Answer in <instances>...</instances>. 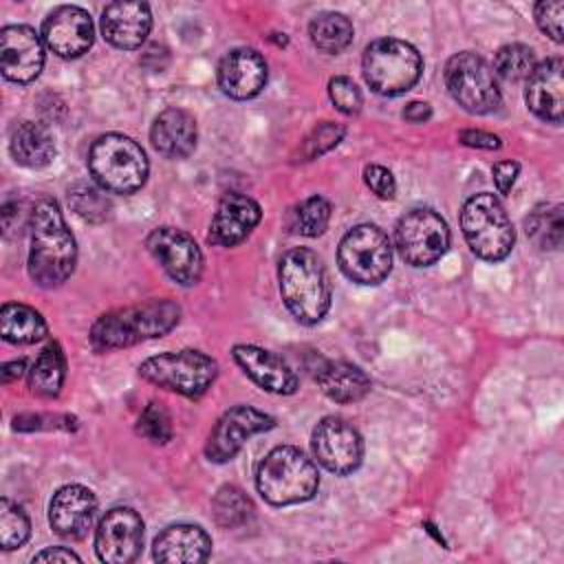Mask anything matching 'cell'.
<instances>
[{"instance_id": "cell-1", "label": "cell", "mask_w": 564, "mask_h": 564, "mask_svg": "<svg viewBox=\"0 0 564 564\" xmlns=\"http://www.w3.org/2000/svg\"><path fill=\"white\" fill-rule=\"evenodd\" d=\"M31 249H29V275L44 289L66 282L77 262V245L66 227L59 205L51 198L35 203L29 220Z\"/></svg>"}, {"instance_id": "cell-2", "label": "cell", "mask_w": 564, "mask_h": 564, "mask_svg": "<svg viewBox=\"0 0 564 564\" xmlns=\"http://www.w3.org/2000/svg\"><path fill=\"white\" fill-rule=\"evenodd\" d=\"M178 317L181 308L172 300H150L115 308L97 317L90 328V344L97 352L128 348L143 339L163 337L178 324Z\"/></svg>"}, {"instance_id": "cell-3", "label": "cell", "mask_w": 564, "mask_h": 564, "mask_svg": "<svg viewBox=\"0 0 564 564\" xmlns=\"http://www.w3.org/2000/svg\"><path fill=\"white\" fill-rule=\"evenodd\" d=\"M280 293L286 308L302 324H317L330 306V282L322 258L306 249L295 247L286 251L278 267Z\"/></svg>"}, {"instance_id": "cell-4", "label": "cell", "mask_w": 564, "mask_h": 564, "mask_svg": "<svg viewBox=\"0 0 564 564\" xmlns=\"http://www.w3.org/2000/svg\"><path fill=\"white\" fill-rule=\"evenodd\" d=\"M258 494L275 507L297 505L315 496L319 474L315 463L297 447H273L256 469Z\"/></svg>"}, {"instance_id": "cell-5", "label": "cell", "mask_w": 564, "mask_h": 564, "mask_svg": "<svg viewBox=\"0 0 564 564\" xmlns=\"http://www.w3.org/2000/svg\"><path fill=\"white\" fill-rule=\"evenodd\" d=\"M88 170L97 185L112 194H132L148 178L143 148L126 134H101L88 152Z\"/></svg>"}, {"instance_id": "cell-6", "label": "cell", "mask_w": 564, "mask_h": 564, "mask_svg": "<svg viewBox=\"0 0 564 564\" xmlns=\"http://www.w3.org/2000/svg\"><path fill=\"white\" fill-rule=\"evenodd\" d=\"M361 68L372 93L397 97L419 82L423 59L412 44L397 37H379L366 46Z\"/></svg>"}, {"instance_id": "cell-7", "label": "cell", "mask_w": 564, "mask_h": 564, "mask_svg": "<svg viewBox=\"0 0 564 564\" xmlns=\"http://www.w3.org/2000/svg\"><path fill=\"white\" fill-rule=\"evenodd\" d=\"M460 227L469 249L489 262L505 260L513 247V225L502 203L487 192L474 194L465 200L460 212Z\"/></svg>"}, {"instance_id": "cell-8", "label": "cell", "mask_w": 564, "mask_h": 564, "mask_svg": "<svg viewBox=\"0 0 564 564\" xmlns=\"http://www.w3.org/2000/svg\"><path fill=\"white\" fill-rule=\"evenodd\" d=\"M139 375L163 388L178 392L187 399L203 397L218 375V364L200 350H176L148 357L139 366Z\"/></svg>"}, {"instance_id": "cell-9", "label": "cell", "mask_w": 564, "mask_h": 564, "mask_svg": "<svg viewBox=\"0 0 564 564\" xmlns=\"http://www.w3.org/2000/svg\"><path fill=\"white\" fill-rule=\"evenodd\" d=\"M445 86L452 99L467 112L487 115L500 106V88L491 66L471 51L447 59Z\"/></svg>"}, {"instance_id": "cell-10", "label": "cell", "mask_w": 564, "mask_h": 564, "mask_svg": "<svg viewBox=\"0 0 564 564\" xmlns=\"http://www.w3.org/2000/svg\"><path fill=\"white\" fill-rule=\"evenodd\" d=\"M337 262L348 280L357 284H379L392 269L390 240L375 225H357L341 238Z\"/></svg>"}, {"instance_id": "cell-11", "label": "cell", "mask_w": 564, "mask_h": 564, "mask_svg": "<svg viewBox=\"0 0 564 564\" xmlns=\"http://www.w3.org/2000/svg\"><path fill=\"white\" fill-rule=\"evenodd\" d=\"M394 245L408 264L430 267L441 260L449 247L447 223L432 209H410L397 223Z\"/></svg>"}, {"instance_id": "cell-12", "label": "cell", "mask_w": 564, "mask_h": 564, "mask_svg": "<svg viewBox=\"0 0 564 564\" xmlns=\"http://www.w3.org/2000/svg\"><path fill=\"white\" fill-rule=\"evenodd\" d=\"M313 456L333 474H350L361 465L364 441L359 432L339 416H324L311 436Z\"/></svg>"}, {"instance_id": "cell-13", "label": "cell", "mask_w": 564, "mask_h": 564, "mask_svg": "<svg viewBox=\"0 0 564 564\" xmlns=\"http://www.w3.org/2000/svg\"><path fill=\"white\" fill-rule=\"evenodd\" d=\"M143 546V520L130 507L110 509L97 527L95 551L106 564L134 562Z\"/></svg>"}, {"instance_id": "cell-14", "label": "cell", "mask_w": 564, "mask_h": 564, "mask_svg": "<svg viewBox=\"0 0 564 564\" xmlns=\"http://www.w3.org/2000/svg\"><path fill=\"white\" fill-rule=\"evenodd\" d=\"M148 251L165 273L183 286H192L203 275V253L194 238L176 227H156L148 236Z\"/></svg>"}, {"instance_id": "cell-15", "label": "cell", "mask_w": 564, "mask_h": 564, "mask_svg": "<svg viewBox=\"0 0 564 564\" xmlns=\"http://www.w3.org/2000/svg\"><path fill=\"white\" fill-rule=\"evenodd\" d=\"M273 423V416L251 405H236L214 423L205 443V456L212 463H227L240 452L247 438L258 432L271 430Z\"/></svg>"}, {"instance_id": "cell-16", "label": "cell", "mask_w": 564, "mask_h": 564, "mask_svg": "<svg viewBox=\"0 0 564 564\" xmlns=\"http://www.w3.org/2000/svg\"><path fill=\"white\" fill-rule=\"evenodd\" d=\"M44 66L40 35L26 24H9L0 31V68L9 82L29 84Z\"/></svg>"}, {"instance_id": "cell-17", "label": "cell", "mask_w": 564, "mask_h": 564, "mask_svg": "<svg viewBox=\"0 0 564 564\" xmlns=\"http://www.w3.org/2000/svg\"><path fill=\"white\" fill-rule=\"evenodd\" d=\"M42 40L55 55L64 59L79 57L93 44V20L82 7H57L42 24Z\"/></svg>"}, {"instance_id": "cell-18", "label": "cell", "mask_w": 564, "mask_h": 564, "mask_svg": "<svg viewBox=\"0 0 564 564\" xmlns=\"http://www.w3.org/2000/svg\"><path fill=\"white\" fill-rule=\"evenodd\" d=\"M231 355L242 372L262 390L273 394H293L297 390V375L280 355L251 344L234 346Z\"/></svg>"}, {"instance_id": "cell-19", "label": "cell", "mask_w": 564, "mask_h": 564, "mask_svg": "<svg viewBox=\"0 0 564 564\" xmlns=\"http://www.w3.org/2000/svg\"><path fill=\"white\" fill-rule=\"evenodd\" d=\"M97 511L95 494L84 485H64L48 505L51 529L64 538H84Z\"/></svg>"}, {"instance_id": "cell-20", "label": "cell", "mask_w": 564, "mask_h": 564, "mask_svg": "<svg viewBox=\"0 0 564 564\" xmlns=\"http://www.w3.org/2000/svg\"><path fill=\"white\" fill-rule=\"evenodd\" d=\"M260 216V205L253 198L245 194H227L216 207L207 240L216 247H234L256 229Z\"/></svg>"}, {"instance_id": "cell-21", "label": "cell", "mask_w": 564, "mask_h": 564, "mask_svg": "<svg viewBox=\"0 0 564 564\" xmlns=\"http://www.w3.org/2000/svg\"><path fill=\"white\" fill-rule=\"evenodd\" d=\"M267 84V62L256 48H234L218 64V86L231 99H251Z\"/></svg>"}, {"instance_id": "cell-22", "label": "cell", "mask_w": 564, "mask_h": 564, "mask_svg": "<svg viewBox=\"0 0 564 564\" xmlns=\"http://www.w3.org/2000/svg\"><path fill=\"white\" fill-rule=\"evenodd\" d=\"M150 29L152 15L145 2H110L101 13V35L123 51L139 48Z\"/></svg>"}, {"instance_id": "cell-23", "label": "cell", "mask_w": 564, "mask_h": 564, "mask_svg": "<svg viewBox=\"0 0 564 564\" xmlns=\"http://www.w3.org/2000/svg\"><path fill=\"white\" fill-rule=\"evenodd\" d=\"M562 70H564L562 59L551 57L546 62L535 64L533 73L527 77V93H524L527 106L542 121H551V123L562 121V108H564Z\"/></svg>"}, {"instance_id": "cell-24", "label": "cell", "mask_w": 564, "mask_h": 564, "mask_svg": "<svg viewBox=\"0 0 564 564\" xmlns=\"http://www.w3.org/2000/svg\"><path fill=\"white\" fill-rule=\"evenodd\" d=\"M212 553L209 535L196 524H170L165 527L152 544V555L156 562L174 564H198Z\"/></svg>"}, {"instance_id": "cell-25", "label": "cell", "mask_w": 564, "mask_h": 564, "mask_svg": "<svg viewBox=\"0 0 564 564\" xmlns=\"http://www.w3.org/2000/svg\"><path fill=\"white\" fill-rule=\"evenodd\" d=\"M196 137L198 132L194 117L181 108L163 110L150 128V141L154 150L167 159L189 156L196 148Z\"/></svg>"}, {"instance_id": "cell-26", "label": "cell", "mask_w": 564, "mask_h": 564, "mask_svg": "<svg viewBox=\"0 0 564 564\" xmlns=\"http://www.w3.org/2000/svg\"><path fill=\"white\" fill-rule=\"evenodd\" d=\"M315 381L322 392L337 403H352L370 392L368 375L348 361H319L315 368Z\"/></svg>"}, {"instance_id": "cell-27", "label": "cell", "mask_w": 564, "mask_h": 564, "mask_svg": "<svg viewBox=\"0 0 564 564\" xmlns=\"http://www.w3.org/2000/svg\"><path fill=\"white\" fill-rule=\"evenodd\" d=\"M11 156L18 165L37 170L53 161L55 143L51 132L35 121H20L9 139Z\"/></svg>"}, {"instance_id": "cell-28", "label": "cell", "mask_w": 564, "mask_h": 564, "mask_svg": "<svg viewBox=\"0 0 564 564\" xmlns=\"http://www.w3.org/2000/svg\"><path fill=\"white\" fill-rule=\"evenodd\" d=\"M0 333L9 344H35L46 337L48 326L35 308L20 302H7L0 308Z\"/></svg>"}, {"instance_id": "cell-29", "label": "cell", "mask_w": 564, "mask_h": 564, "mask_svg": "<svg viewBox=\"0 0 564 564\" xmlns=\"http://www.w3.org/2000/svg\"><path fill=\"white\" fill-rule=\"evenodd\" d=\"M66 377V359L59 344L51 341L40 350L31 370H29V388L33 394L51 399L57 397Z\"/></svg>"}, {"instance_id": "cell-30", "label": "cell", "mask_w": 564, "mask_h": 564, "mask_svg": "<svg viewBox=\"0 0 564 564\" xmlns=\"http://www.w3.org/2000/svg\"><path fill=\"white\" fill-rule=\"evenodd\" d=\"M308 35L319 51L335 55V53H341L352 42L355 29L344 13L324 11L311 20Z\"/></svg>"}, {"instance_id": "cell-31", "label": "cell", "mask_w": 564, "mask_h": 564, "mask_svg": "<svg viewBox=\"0 0 564 564\" xmlns=\"http://www.w3.org/2000/svg\"><path fill=\"white\" fill-rule=\"evenodd\" d=\"M214 518L225 529H238L253 518L251 498L236 485H225L216 491L212 500Z\"/></svg>"}, {"instance_id": "cell-32", "label": "cell", "mask_w": 564, "mask_h": 564, "mask_svg": "<svg viewBox=\"0 0 564 564\" xmlns=\"http://www.w3.org/2000/svg\"><path fill=\"white\" fill-rule=\"evenodd\" d=\"M529 238L540 249H557L562 242V207L538 205L524 220Z\"/></svg>"}, {"instance_id": "cell-33", "label": "cell", "mask_w": 564, "mask_h": 564, "mask_svg": "<svg viewBox=\"0 0 564 564\" xmlns=\"http://www.w3.org/2000/svg\"><path fill=\"white\" fill-rule=\"evenodd\" d=\"M330 220V203L324 196H308L291 212V227L302 236H319Z\"/></svg>"}, {"instance_id": "cell-34", "label": "cell", "mask_w": 564, "mask_h": 564, "mask_svg": "<svg viewBox=\"0 0 564 564\" xmlns=\"http://www.w3.org/2000/svg\"><path fill=\"white\" fill-rule=\"evenodd\" d=\"M535 68V55L524 44H507L498 48L494 57V75L502 77L505 82H520L527 79Z\"/></svg>"}, {"instance_id": "cell-35", "label": "cell", "mask_w": 564, "mask_h": 564, "mask_svg": "<svg viewBox=\"0 0 564 564\" xmlns=\"http://www.w3.org/2000/svg\"><path fill=\"white\" fill-rule=\"evenodd\" d=\"M31 533V522L24 509L9 498L0 500V544L4 551L22 546Z\"/></svg>"}, {"instance_id": "cell-36", "label": "cell", "mask_w": 564, "mask_h": 564, "mask_svg": "<svg viewBox=\"0 0 564 564\" xmlns=\"http://www.w3.org/2000/svg\"><path fill=\"white\" fill-rule=\"evenodd\" d=\"M68 205L77 216L88 223H101L110 216V200L104 196V192L84 183L75 185L68 192Z\"/></svg>"}, {"instance_id": "cell-37", "label": "cell", "mask_w": 564, "mask_h": 564, "mask_svg": "<svg viewBox=\"0 0 564 564\" xmlns=\"http://www.w3.org/2000/svg\"><path fill=\"white\" fill-rule=\"evenodd\" d=\"M137 432L150 443H167L172 438V419L161 403H148L137 421Z\"/></svg>"}, {"instance_id": "cell-38", "label": "cell", "mask_w": 564, "mask_h": 564, "mask_svg": "<svg viewBox=\"0 0 564 564\" xmlns=\"http://www.w3.org/2000/svg\"><path fill=\"white\" fill-rule=\"evenodd\" d=\"M346 128L341 123H333V121H322L302 143V161H311L328 150H333L341 139H344Z\"/></svg>"}, {"instance_id": "cell-39", "label": "cell", "mask_w": 564, "mask_h": 564, "mask_svg": "<svg viewBox=\"0 0 564 564\" xmlns=\"http://www.w3.org/2000/svg\"><path fill=\"white\" fill-rule=\"evenodd\" d=\"M328 97L344 115H357L361 110V93L350 77H333L328 82Z\"/></svg>"}, {"instance_id": "cell-40", "label": "cell", "mask_w": 564, "mask_h": 564, "mask_svg": "<svg viewBox=\"0 0 564 564\" xmlns=\"http://www.w3.org/2000/svg\"><path fill=\"white\" fill-rule=\"evenodd\" d=\"M562 11L564 2L560 0L535 4V22L553 42H562Z\"/></svg>"}, {"instance_id": "cell-41", "label": "cell", "mask_w": 564, "mask_h": 564, "mask_svg": "<svg viewBox=\"0 0 564 564\" xmlns=\"http://www.w3.org/2000/svg\"><path fill=\"white\" fill-rule=\"evenodd\" d=\"M364 181L370 187V192H375L379 198H392L397 192V183L394 176L388 167L383 165H366L364 170Z\"/></svg>"}, {"instance_id": "cell-42", "label": "cell", "mask_w": 564, "mask_h": 564, "mask_svg": "<svg viewBox=\"0 0 564 564\" xmlns=\"http://www.w3.org/2000/svg\"><path fill=\"white\" fill-rule=\"evenodd\" d=\"M518 172H520V165H518L516 161H498V163L491 167L494 183H496V187H498L500 194H509V192H511Z\"/></svg>"}, {"instance_id": "cell-43", "label": "cell", "mask_w": 564, "mask_h": 564, "mask_svg": "<svg viewBox=\"0 0 564 564\" xmlns=\"http://www.w3.org/2000/svg\"><path fill=\"white\" fill-rule=\"evenodd\" d=\"M463 145L469 148H482V150H498L500 148V139L491 132H482V130H463L458 134Z\"/></svg>"}, {"instance_id": "cell-44", "label": "cell", "mask_w": 564, "mask_h": 564, "mask_svg": "<svg viewBox=\"0 0 564 564\" xmlns=\"http://www.w3.org/2000/svg\"><path fill=\"white\" fill-rule=\"evenodd\" d=\"M33 562H79V555H75L66 546H48L33 555Z\"/></svg>"}, {"instance_id": "cell-45", "label": "cell", "mask_w": 564, "mask_h": 564, "mask_svg": "<svg viewBox=\"0 0 564 564\" xmlns=\"http://www.w3.org/2000/svg\"><path fill=\"white\" fill-rule=\"evenodd\" d=\"M432 117V108L425 101H412L403 108V119L410 123H423Z\"/></svg>"}, {"instance_id": "cell-46", "label": "cell", "mask_w": 564, "mask_h": 564, "mask_svg": "<svg viewBox=\"0 0 564 564\" xmlns=\"http://www.w3.org/2000/svg\"><path fill=\"white\" fill-rule=\"evenodd\" d=\"M22 372H24V361H22V359L9 361V364H4L2 379H4V381H11V379H18Z\"/></svg>"}]
</instances>
